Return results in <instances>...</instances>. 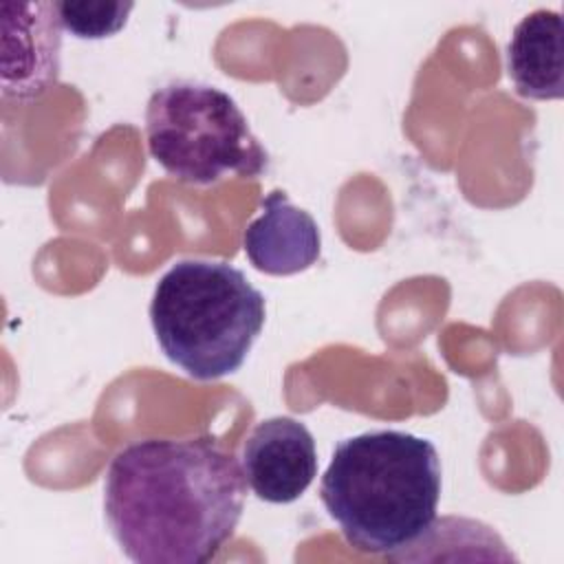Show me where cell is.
Returning <instances> with one entry per match:
<instances>
[{"mask_svg": "<svg viewBox=\"0 0 564 564\" xmlns=\"http://www.w3.org/2000/svg\"><path fill=\"white\" fill-rule=\"evenodd\" d=\"M0 86L26 104L48 93L62 68V20L55 2H2Z\"/></svg>", "mask_w": 564, "mask_h": 564, "instance_id": "obj_5", "label": "cell"}, {"mask_svg": "<svg viewBox=\"0 0 564 564\" xmlns=\"http://www.w3.org/2000/svg\"><path fill=\"white\" fill-rule=\"evenodd\" d=\"M245 496L242 465L216 438H143L112 456L104 516L134 564H205L236 533Z\"/></svg>", "mask_w": 564, "mask_h": 564, "instance_id": "obj_1", "label": "cell"}, {"mask_svg": "<svg viewBox=\"0 0 564 564\" xmlns=\"http://www.w3.org/2000/svg\"><path fill=\"white\" fill-rule=\"evenodd\" d=\"M242 247L258 271L293 275L319 260L322 234L306 209L293 205L282 189H275L262 200L260 214L247 225Z\"/></svg>", "mask_w": 564, "mask_h": 564, "instance_id": "obj_7", "label": "cell"}, {"mask_svg": "<svg viewBox=\"0 0 564 564\" xmlns=\"http://www.w3.org/2000/svg\"><path fill=\"white\" fill-rule=\"evenodd\" d=\"M264 317V295L223 260L174 262L150 300V322L163 355L198 381L236 372L262 333Z\"/></svg>", "mask_w": 564, "mask_h": 564, "instance_id": "obj_3", "label": "cell"}, {"mask_svg": "<svg viewBox=\"0 0 564 564\" xmlns=\"http://www.w3.org/2000/svg\"><path fill=\"white\" fill-rule=\"evenodd\" d=\"M507 73L520 97L562 99L564 26L560 11L535 9L516 24L507 44Z\"/></svg>", "mask_w": 564, "mask_h": 564, "instance_id": "obj_8", "label": "cell"}, {"mask_svg": "<svg viewBox=\"0 0 564 564\" xmlns=\"http://www.w3.org/2000/svg\"><path fill=\"white\" fill-rule=\"evenodd\" d=\"M64 31L79 40H104L117 35L134 9L132 2L108 0H62L55 2Z\"/></svg>", "mask_w": 564, "mask_h": 564, "instance_id": "obj_9", "label": "cell"}, {"mask_svg": "<svg viewBox=\"0 0 564 564\" xmlns=\"http://www.w3.org/2000/svg\"><path fill=\"white\" fill-rule=\"evenodd\" d=\"M441 485V458L432 441L375 430L335 445L319 498L352 549L392 560L436 520Z\"/></svg>", "mask_w": 564, "mask_h": 564, "instance_id": "obj_2", "label": "cell"}, {"mask_svg": "<svg viewBox=\"0 0 564 564\" xmlns=\"http://www.w3.org/2000/svg\"><path fill=\"white\" fill-rule=\"evenodd\" d=\"M247 487L264 502L297 500L317 476V449L311 430L291 416L260 421L240 456Z\"/></svg>", "mask_w": 564, "mask_h": 564, "instance_id": "obj_6", "label": "cell"}, {"mask_svg": "<svg viewBox=\"0 0 564 564\" xmlns=\"http://www.w3.org/2000/svg\"><path fill=\"white\" fill-rule=\"evenodd\" d=\"M145 137L152 159L187 185L267 172L269 154L236 99L205 82L174 79L156 88L145 106Z\"/></svg>", "mask_w": 564, "mask_h": 564, "instance_id": "obj_4", "label": "cell"}]
</instances>
